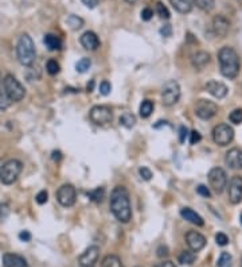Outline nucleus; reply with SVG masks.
Wrapping results in <instances>:
<instances>
[{"label":"nucleus","mask_w":242,"mask_h":267,"mask_svg":"<svg viewBox=\"0 0 242 267\" xmlns=\"http://www.w3.org/2000/svg\"><path fill=\"white\" fill-rule=\"evenodd\" d=\"M110 210L120 223H129L132 219V208L129 193L124 186H116L110 193Z\"/></svg>","instance_id":"1"},{"label":"nucleus","mask_w":242,"mask_h":267,"mask_svg":"<svg viewBox=\"0 0 242 267\" xmlns=\"http://www.w3.org/2000/svg\"><path fill=\"white\" fill-rule=\"evenodd\" d=\"M196 192H198V195L203 196V197H210V196H211L210 189L207 188V186H204V185L198 186V188H196Z\"/></svg>","instance_id":"44"},{"label":"nucleus","mask_w":242,"mask_h":267,"mask_svg":"<svg viewBox=\"0 0 242 267\" xmlns=\"http://www.w3.org/2000/svg\"><path fill=\"white\" fill-rule=\"evenodd\" d=\"M61 158H62L61 151H54V153H52V159H54V161H59Z\"/></svg>","instance_id":"51"},{"label":"nucleus","mask_w":242,"mask_h":267,"mask_svg":"<svg viewBox=\"0 0 242 267\" xmlns=\"http://www.w3.org/2000/svg\"><path fill=\"white\" fill-rule=\"evenodd\" d=\"M241 267H242V258H241Z\"/></svg>","instance_id":"56"},{"label":"nucleus","mask_w":242,"mask_h":267,"mask_svg":"<svg viewBox=\"0 0 242 267\" xmlns=\"http://www.w3.org/2000/svg\"><path fill=\"white\" fill-rule=\"evenodd\" d=\"M22 170H23V165L20 161L10 159L0 169V181L4 185H12L18 180Z\"/></svg>","instance_id":"4"},{"label":"nucleus","mask_w":242,"mask_h":267,"mask_svg":"<svg viewBox=\"0 0 242 267\" xmlns=\"http://www.w3.org/2000/svg\"><path fill=\"white\" fill-rule=\"evenodd\" d=\"M181 216L185 220H187L189 223L194 225H198V227H202L204 224V220L202 216H199L195 210H193L191 208H183L181 210Z\"/></svg>","instance_id":"20"},{"label":"nucleus","mask_w":242,"mask_h":267,"mask_svg":"<svg viewBox=\"0 0 242 267\" xmlns=\"http://www.w3.org/2000/svg\"><path fill=\"white\" fill-rule=\"evenodd\" d=\"M89 118L97 126H105L112 122L113 114H112V110L106 105H96L89 112Z\"/></svg>","instance_id":"9"},{"label":"nucleus","mask_w":242,"mask_h":267,"mask_svg":"<svg viewBox=\"0 0 242 267\" xmlns=\"http://www.w3.org/2000/svg\"><path fill=\"white\" fill-rule=\"evenodd\" d=\"M218 61L219 69L223 77H226L229 80H233L238 76L240 73V57L237 52L233 48L225 46L218 52Z\"/></svg>","instance_id":"2"},{"label":"nucleus","mask_w":242,"mask_h":267,"mask_svg":"<svg viewBox=\"0 0 242 267\" xmlns=\"http://www.w3.org/2000/svg\"><path fill=\"white\" fill-rule=\"evenodd\" d=\"M229 120L232 122L233 124H241L242 123V110H234L233 112H230L229 115Z\"/></svg>","instance_id":"35"},{"label":"nucleus","mask_w":242,"mask_h":267,"mask_svg":"<svg viewBox=\"0 0 242 267\" xmlns=\"http://www.w3.org/2000/svg\"><path fill=\"white\" fill-rule=\"evenodd\" d=\"M86 89H88V92H93V89H95V80H91V82L86 86Z\"/></svg>","instance_id":"52"},{"label":"nucleus","mask_w":242,"mask_h":267,"mask_svg":"<svg viewBox=\"0 0 242 267\" xmlns=\"http://www.w3.org/2000/svg\"><path fill=\"white\" fill-rule=\"evenodd\" d=\"M43 42H45V45H46V48H48V50H51V52L61 50V48H62L61 38L57 37V35H54V34H48V35H45Z\"/></svg>","instance_id":"23"},{"label":"nucleus","mask_w":242,"mask_h":267,"mask_svg":"<svg viewBox=\"0 0 242 267\" xmlns=\"http://www.w3.org/2000/svg\"><path fill=\"white\" fill-rule=\"evenodd\" d=\"M240 220H241V224H242V213H241V217H240Z\"/></svg>","instance_id":"55"},{"label":"nucleus","mask_w":242,"mask_h":267,"mask_svg":"<svg viewBox=\"0 0 242 267\" xmlns=\"http://www.w3.org/2000/svg\"><path fill=\"white\" fill-rule=\"evenodd\" d=\"M10 215V206L8 204H0V223H3Z\"/></svg>","instance_id":"38"},{"label":"nucleus","mask_w":242,"mask_h":267,"mask_svg":"<svg viewBox=\"0 0 242 267\" xmlns=\"http://www.w3.org/2000/svg\"><path fill=\"white\" fill-rule=\"evenodd\" d=\"M125 1H127V3H129V4H135L138 0H125Z\"/></svg>","instance_id":"53"},{"label":"nucleus","mask_w":242,"mask_h":267,"mask_svg":"<svg viewBox=\"0 0 242 267\" xmlns=\"http://www.w3.org/2000/svg\"><path fill=\"white\" fill-rule=\"evenodd\" d=\"M189 135H190V143L191 144H196L198 142H200V140H202V135H200L198 131H191Z\"/></svg>","instance_id":"42"},{"label":"nucleus","mask_w":242,"mask_h":267,"mask_svg":"<svg viewBox=\"0 0 242 267\" xmlns=\"http://www.w3.org/2000/svg\"><path fill=\"white\" fill-rule=\"evenodd\" d=\"M139 174H140V177H142L143 180H145V181H149L152 178V172L148 167H140V169H139Z\"/></svg>","instance_id":"40"},{"label":"nucleus","mask_w":242,"mask_h":267,"mask_svg":"<svg viewBox=\"0 0 242 267\" xmlns=\"http://www.w3.org/2000/svg\"><path fill=\"white\" fill-rule=\"evenodd\" d=\"M82 267H84V266H82Z\"/></svg>","instance_id":"58"},{"label":"nucleus","mask_w":242,"mask_h":267,"mask_svg":"<svg viewBox=\"0 0 242 267\" xmlns=\"http://www.w3.org/2000/svg\"><path fill=\"white\" fill-rule=\"evenodd\" d=\"M67 26L70 27L71 30H80L82 26H84V19L80 18V16H77V15H70L69 18H67Z\"/></svg>","instance_id":"28"},{"label":"nucleus","mask_w":242,"mask_h":267,"mask_svg":"<svg viewBox=\"0 0 242 267\" xmlns=\"http://www.w3.org/2000/svg\"><path fill=\"white\" fill-rule=\"evenodd\" d=\"M101 267H124L121 259L117 255H106L102 259Z\"/></svg>","instance_id":"24"},{"label":"nucleus","mask_w":242,"mask_h":267,"mask_svg":"<svg viewBox=\"0 0 242 267\" xmlns=\"http://www.w3.org/2000/svg\"><path fill=\"white\" fill-rule=\"evenodd\" d=\"M11 103H12V101L10 100V97L5 93L4 88L0 89V110H7L11 105Z\"/></svg>","instance_id":"34"},{"label":"nucleus","mask_w":242,"mask_h":267,"mask_svg":"<svg viewBox=\"0 0 242 267\" xmlns=\"http://www.w3.org/2000/svg\"><path fill=\"white\" fill-rule=\"evenodd\" d=\"M16 56L23 67H31L35 61V46L29 34H23L18 41Z\"/></svg>","instance_id":"3"},{"label":"nucleus","mask_w":242,"mask_h":267,"mask_svg":"<svg viewBox=\"0 0 242 267\" xmlns=\"http://www.w3.org/2000/svg\"><path fill=\"white\" fill-rule=\"evenodd\" d=\"M170 1H171L172 7L181 14H189L194 5V0H170Z\"/></svg>","instance_id":"22"},{"label":"nucleus","mask_w":242,"mask_h":267,"mask_svg":"<svg viewBox=\"0 0 242 267\" xmlns=\"http://www.w3.org/2000/svg\"><path fill=\"white\" fill-rule=\"evenodd\" d=\"M232 261V255L229 253H222L219 255L218 261H217V267H225L228 266Z\"/></svg>","instance_id":"36"},{"label":"nucleus","mask_w":242,"mask_h":267,"mask_svg":"<svg viewBox=\"0 0 242 267\" xmlns=\"http://www.w3.org/2000/svg\"><path fill=\"white\" fill-rule=\"evenodd\" d=\"M207 178H209L210 186L218 195H221L225 191V188L228 186V176H226V172L222 167H213L209 172Z\"/></svg>","instance_id":"7"},{"label":"nucleus","mask_w":242,"mask_h":267,"mask_svg":"<svg viewBox=\"0 0 242 267\" xmlns=\"http://www.w3.org/2000/svg\"><path fill=\"white\" fill-rule=\"evenodd\" d=\"M153 107H155V105H153V103H152L151 100H143V103L140 104V110H139L140 116H142L143 119H147V118L151 116Z\"/></svg>","instance_id":"25"},{"label":"nucleus","mask_w":242,"mask_h":267,"mask_svg":"<svg viewBox=\"0 0 242 267\" xmlns=\"http://www.w3.org/2000/svg\"><path fill=\"white\" fill-rule=\"evenodd\" d=\"M77 192L76 188L70 184L62 185L57 191V200L62 206H71L76 204Z\"/></svg>","instance_id":"11"},{"label":"nucleus","mask_w":242,"mask_h":267,"mask_svg":"<svg viewBox=\"0 0 242 267\" xmlns=\"http://www.w3.org/2000/svg\"><path fill=\"white\" fill-rule=\"evenodd\" d=\"M152 16H153V11H152L151 8L145 7V8L142 11V19L143 20H151Z\"/></svg>","instance_id":"45"},{"label":"nucleus","mask_w":242,"mask_h":267,"mask_svg":"<svg viewBox=\"0 0 242 267\" xmlns=\"http://www.w3.org/2000/svg\"><path fill=\"white\" fill-rule=\"evenodd\" d=\"M213 30L215 35H218L221 38H225L229 34V30H230V22H229L226 16L217 15L213 19Z\"/></svg>","instance_id":"15"},{"label":"nucleus","mask_w":242,"mask_h":267,"mask_svg":"<svg viewBox=\"0 0 242 267\" xmlns=\"http://www.w3.org/2000/svg\"><path fill=\"white\" fill-rule=\"evenodd\" d=\"M86 7H89V8H95L96 5L98 4V0H81Z\"/></svg>","instance_id":"49"},{"label":"nucleus","mask_w":242,"mask_h":267,"mask_svg":"<svg viewBox=\"0 0 242 267\" xmlns=\"http://www.w3.org/2000/svg\"><path fill=\"white\" fill-rule=\"evenodd\" d=\"M35 200H37V202L41 204V205H42V204H46L48 200V193L46 191H41L38 195H37V197H35Z\"/></svg>","instance_id":"39"},{"label":"nucleus","mask_w":242,"mask_h":267,"mask_svg":"<svg viewBox=\"0 0 242 267\" xmlns=\"http://www.w3.org/2000/svg\"><path fill=\"white\" fill-rule=\"evenodd\" d=\"M213 139L214 142L221 147L228 146V144L232 143L233 139H234V130L229 124H218L213 130Z\"/></svg>","instance_id":"8"},{"label":"nucleus","mask_w":242,"mask_h":267,"mask_svg":"<svg viewBox=\"0 0 242 267\" xmlns=\"http://www.w3.org/2000/svg\"><path fill=\"white\" fill-rule=\"evenodd\" d=\"M88 196L91 197L92 201H95V202H101L102 199L105 197V189L104 188H96L95 191L89 192Z\"/></svg>","instance_id":"29"},{"label":"nucleus","mask_w":242,"mask_h":267,"mask_svg":"<svg viewBox=\"0 0 242 267\" xmlns=\"http://www.w3.org/2000/svg\"><path fill=\"white\" fill-rule=\"evenodd\" d=\"M98 257H100V247L91 246L81 254L80 258H78V263L84 267H92L98 261Z\"/></svg>","instance_id":"13"},{"label":"nucleus","mask_w":242,"mask_h":267,"mask_svg":"<svg viewBox=\"0 0 242 267\" xmlns=\"http://www.w3.org/2000/svg\"><path fill=\"white\" fill-rule=\"evenodd\" d=\"M210 62V54L206 52H196L191 58V64L196 70H202Z\"/></svg>","instance_id":"21"},{"label":"nucleus","mask_w":242,"mask_h":267,"mask_svg":"<svg viewBox=\"0 0 242 267\" xmlns=\"http://www.w3.org/2000/svg\"><path fill=\"white\" fill-rule=\"evenodd\" d=\"M196 259V255H195L194 251H182L178 257V261L181 265H193Z\"/></svg>","instance_id":"26"},{"label":"nucleus","mask_w":242,"mask_h":267,"mask_svg":"<svg viewBox=\"0 0 242 267\" xmlns=\"http://www.w3.org/2000/svg\"><path fill=\"white\" fill-rule=\"evenodd\" d=\"M46 70H48V74L54 76V74H58V73H59L61 67H59V64H58L55 60H48V61L46 62Z\"/></svg>","instance_id":"31"},{"label":"nucleus","mask_w":242,"mask_h":267,"mask_svg":"<svg viewBox=\"0 0 242 267\" xmlns=\"http://www.w3.org/2000/svg\"><path fill=\"white\" fill-rule=\"evenodd\" d=\"M225 162L230 169H242V148L234 147L229 150L225 157Z\"/></svg>","instance_id":"16"},{"label":"nucleus","mask_w":242,"mask_h":267,"mask_svg":"<svg viewBox=\"0 0 242 267\" xmlns=\"http://www.w3.org/2000/svg\"><path fill=\"white\" fill-rule=\"evenodd\" d=\"M215 242H217V244H218V246H221V247L228 246L229 244L228 235H225L223 232H218V234L215 235Z\"/></svg>","instance_id":"37"},{"label":"nucleus","mask_w":242,"mask_h":267,"mask_svg":"<svg viewBox=\"0 0 242 267\" xmlns=\"http://www.w3.org/2000/svg\"><path fill=\"white\" fill-rule=\"evenodd\" d=\"M181 99V86L175 80L167 81L161 88V103L166 107L175 105Z\"/></svg>","instance_id":"6"},{"label":"nucleus","mask_w":242,"mask_h":267,"mask_svg":"<svg viewBox=\"0 0 242 267\" xmlns=\"http://www.w3.org/2000/svg\"><path fill=\"white\" fill-rule=\"evenodd\" d=\"M187 135H189V130L186 129L185 126H181V127H179V142H181V143H185Z\"/></svg>","instance_id":"43"},{"label":"nucleus","mask_w":242,"mask_h":267,"mask_svg":"<svg viewBox=\"0 0 242 267\" xmlns=\"http://www.w3.org/2000/svg\"><path fill=\"white\" fill-rule=\"evenodd\" d=\"M160 34L163 37H171L172 34V27L171 24H166V26H163L160 29Z\"/></svg>","instance_id":"46"},{"label":"nucleus","mask_w":242,"mask_h":267,"mask_svg":"<svg viewBox=\"0 0 242 267\" xmlns=\"http://www.w3.org/2000/svg\"><path fill=\"white\" fill-rule=\"evenodd\" d=\"M168 255V247L167 246H160L157 248V257L159 258H164Z\"/></svg>","instance_id":"47"},{"label":"nucleus","mask_w":242,"mask_h":267,"mask_svg":"<svg viewBox=\"0 0 242 267\" xmlns=\"http://www.w3.org/2000/svg\"><path fill=\"white\" fill-rule=\"evenodd\" d=\"M91 65H92V61L89 60V58H82V60H80V61L77 62V65H76L77 72H80V73L88 72V69L91 67Z\"/></svg>","instance_id":"32"},{"label":"nucleus","mask_w":242,"mask_h":267,"mask_svg":"<svg viewBox=\"0 0 242 267\" xmlns=\"http://www.w3.org/2000/svg\"><path fill=\"white\" fill-rule=\"evenodd\" d=\"M194 3L202 11H211L214 8L215 0H194Z\"/></svg>","instance_id":"30"},{"label":"nucleus","mask_w":242,"mask_h":267,"mask_svg":"<svg viewBox=\"0 0 242 267\" xmlns=\"http://www.w3.org/2000/svg\"><path fill=\"white\" fill-rule=\"evenodd\" d=\"M19 239L23 240V242H30L31 240V234H30L29 231H22L19 234Z\"/></svg>","instance_id":"48"},{"label":"nucleus","mask_w":242,"mask_h":267,"mask_svg":"<svg viewBox=\"0 0 242 267\" xmlns=\"http://www.w3.org/2000/svg\"><path fill=\"white\" fill-rule=\"evenodd\" d=\"M120 124L124 126V127H127V129H132L133 126L136 124V118L132 114H129V112H124L120 116Z\"/></svg>","instance_id":"27"},{"label":"nucleus","mask_w":242,"mask_h":267,"mask_svg":"<svg viewBox=\"0 0 242 267\" xmlns=\"http://www.w3.org/2000/svg\"><path fill=\"white\" fill-rule=\"evenodd\" d=\"M112 91V85H110V82L108 81H102L100 84V93L104 96H108Z\"/></svg>","instance_id":"41"},{"label":"nucleus","mask_w":242,"mask_h":267,"mask_svg":"<svg viewBox=\"0 0 242 267\" xmlns=\"http://www.w3.org/2000/svg\"><path fill=\"white\" fill-rule=\"evenodd\" d=\"M3 266L4 267H27L29 263L23 257L18 254H4L3 255Z\"/></svg>","instance_id":"19"},{"label":"nucleus","mask_w":242,"mask_h":267,"mask_svg":"<svg viewBox=\"0 0 242 267\" xmlns=\"http://www.w3.org/2000/svg\"><path fill=\"white\" fill-rule=\"evenodd\" d=\"M217 112H218V105L215 104L214 101L200 99L195 104V115L198 118H200V119H211V118H214L217 115Z\"/></svg>","instance_id":"10"},{"label":"nucleus","mask_w":242,"mask_h":267,"mask_svg":"<svg viewBox=\"0 0 242 267\" xmlns=\"http://www.w3.org/2000/svg\"><path fill=\"white\" fill-rule=\"evenodd\" d=\"M206 91L209 92L210 95H213L214 97H217V99H223L225 96L228 95V86L225 85L223 82L215 81V80H210L207 84H206Z\"/></svg>","instance_id":"17"},{"label":"nucleus","mask_w":242,"mask_h":267,"mask_svg":"<svg viewBox=\"0 0 242 267\" xmlns=\"http://www.w3.org/2000/svg\"><path fill=\"white\" fill-rule=\"evenodd\" d=\"M1 84H3V80H1V74H0V89H3V88H1Z\"/></svg>","instance_id":"54"},{"label":"nucleus","mask_w":242,"mask_h":267,"mask_svg":"<svg viewBox=\"0 0 242 267\" xmlns=\"http://www.w3.org/2000/svg\"><path fill=\"white\" fill-rule=\"evenodd\" d=\"M156 14L160 16L161 19H170V11L161 1L156 3Z\"/></svg>","instance_id":"33"},{"label":"nucleus","mask_w":242,"mask_h":267,"mask_svg":"<svg viewBox=\"0 0 242 267\" xmlns=\"http://www.w3.org/2000/svg\"><path fill=\"white\" fill-rule=\"evenodd\" d=\"M186 243L191 251L198 253L200 250H203L204 246H206V238L196 231H189L186 234Z\"/></svg>","instance_id":"14"},{"label":"nucleus","mask_w":242,"mask_h":267,"mask_svg":"<svg viewBox=\"0 0 242 267\" xmlns=\"http://www.w3.org/2000/svg\"><path fill=\"white\" fill-rule=\"evenodd\" d=\"M80 42L86 50H91V52H95L100 48V39L97 37V34L93 33V31H86V33L82 34Z\"/></svg>","instance_id":"18"},{"label":"nucleus","mask_w":242,"mask_h":267,"mask_svg":"<svg viewBox=\"0 0 242 267\" xmlns=\"http://www.w3.org/2000/svg\"><path fill=\"white\" fill-rule=\"evenodd\" d=\"M3 88L5 93L10 97L11 101H20L26 95L24 86L20 84V81L12 74H7L3 80Z\"/></svg>","instance_id":"5"},{"label":"nucleus","mask_w":242,"mask_h":267,"mask_svg":"<svg viewBox=\"0 0 242 267\" xmlns=\"http://www.w3.org/2000/svg\"><path fill=\"white\" fill-rule=\"evenodd\" d=\"M0 169H1V167H0Z\"/></svg>","instance_id":"57"},{"label":"nucleus","mask_w":242,"mask_h":267,"mask_svg":"<svg viewBox=\"0 0 242 267\" xmlns=\"http://www.w3.org/2000/svg\"><path fill=\"white\" fill-rule=\"evenodd\" d=\"M229 200L232 204H240L242 201V177L233 176L228 186Z\"/></svg>","instance_id":"12"},{"label":"nucleus","mask_w":242,"mask_h":267,"mask_svg":"<svg viewBox=\"0 0 242 267\" xmlns=\"http://www.w3.org/2000/svg\"><path fill=\"white\" fill-rule=\"evenodd\" d=\"M153 267H176V266L171 262V261H164V262L157 263V265H155Z\"/></svg>","instance_id":"50"}]
</instances>
